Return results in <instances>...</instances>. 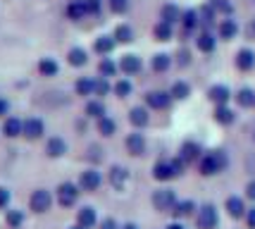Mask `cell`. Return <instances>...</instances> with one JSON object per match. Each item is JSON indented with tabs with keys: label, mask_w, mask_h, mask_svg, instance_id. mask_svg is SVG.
Returning a JSON list of instances; mask_svg holds the SVG:
<instances>
[{
	"label": "cell",
	"mask_w": 255,
	"mask_h": 229,
	"mask_svg": "<svg viewBox=\"0 0 255 229\" xmlns=\"http://www.w3.org/2000/svg\"><path fill=\"white\" fill-rule=\"evenodd\" d=\"M227 165H229V158L222 151H210V153H205V155H200L198 170L203 177H215V175H220Z\"/></svg>",
	"instance_id": "obj_1"
},
{
	"label": "cell",
	"mask_w": 255,
	"mask_h": 229,
	"mask_svg": "<svg viewBox=\"0 0 255 229\" xmlns=\"http://www.w3.org/2000/svg\"><path fill=\"white\" fill-rule=\"evenodd\" d=\"M184 167L186 163L181 158H174V160H160L153 167V177L157 182H169V179H177V177L184 175Z\"/></svg>",
	"instance_id": "obj_2"
},
{
	"label": "cell",
	"mask_w": 255,
	"mask_h": 229,
	"mask_svg": "<svg viewBox=\"0 0 255 229\" xmlns=\"http://www.w3.org/2000/svg\"><path fill=\"white\" fill-rule=\"evenodd\" d=\"M57 194V203L62 208H72V206H77V201H79V194H81V189H79L77 184H72V182H62V184L55 189Z\"/></svg>",
	"instance_id": "obj_3"
},
{
	"label": "cell",
	"mask_w": 255,
	"mask_h": 229,
	"mask_svg": "<svg viewBox=\"0 0 255 229\" xmlns=\"http://www.w3.org/2000/svg\"><path fill=\"white\" fill-rule=\"evenodd\" d=\"M150 201L157 213H172V208L177 206V194L172 189H157Z\"/></svg>",
	"instance_id": "obj_4"
},
{
	"label": "cell",
	"mask_w": 255,
	"mask_h": 229,
	"mask_svg": "<svg viewBox=\"0 0 255 229\" xmlns=\"http://www.w3.org/2000/svg\"><path fill=\"white\" fill-rule=\"evenodd\" d=\"M220 225V215H217V208L212 203H205V206L198 210V218H196V227L198 229H217Z\"/></svg>",
	"instance_id": "obj_5"
},
{
	"label": "cell",
	"mask_w": 255,
	"mask_h": 229,
	"mask_svg": "<svg viewBox=\"0 0 255 229\" xmlns=\"http://www.w3.org/2000/svg\"><path fill=\"white\" fill-rule=\"evenodd\" d=\"M50 206H53V196H50V191H45V189H36L31 194V198H29V208H31V213H36V215L48 213Z\"/></svg>",
	"instance_id": "obj_6"
},
{
	"label": "cell",
	"mask_w": 255,
	"mask_h": 229,
	"mask_svg": "<svg viewBox=\"0 0 255 229\" xmlns=\"http://www.w3.org/2000/svg\"><path fill=\"white\" fill-rule=\"evenodd\" d=\"M129 179H131V175H129V170L122 167V165H112L110 172H108V182H110V186L115 191H124L127 184H129Z\"/></svg>",
	"instance_id": "obj_7"
},
{
	"label": "cell",
	"mask_w": 255,
	"mask_h": 229,
	"mask_svg": "<svg viewBox=\"0 0 255 229\" xmlns=\"http://www.w3.org/2000/svg\"><path fill=\"white\" fill-rule=\"evenodd\" d=\"M100 184H103V177H100L98 170H84L79 177V189L86 191V194H96Z\"/></svg>",
	"instance_id": "obj_8"
},
{
	"label": "cell",
	"mask_w": 255,
	"mask_h": 229,
	"mask_svg": "<svg viewBox=\"0 0 255 229\" xmlns=\"http://www.w3.org/2000/svg\"><path fill=\"white\" fill-rule=\"evenodd\" d=\"M45 131V124L43 120H38V117H31V120L24 122V129H22V136H26L29 141H36V139H41Z\"/></svg>",
	"instance_id": "obj_9"
},
{
	"label": "cell",
	"mask_w": 255,
	"mask_h": 229,
	"mask_svg": "<svg viewBox=\"0 0 255 229\" xmlns=\"http://www.w3.org/2000/svg\"><path fill=\"white\" fill-rule=\"evenodd\" d=\"M77 225L84 229H93L98 225V213H96V208L91 206H84L81 210L77 213Z\"/></svg>",
	"instance_id": "obj_10"
},
{
	"label": "cell",
	"mask_w": 255,
	"mask_h": 229,
	"mask_svg": "<svg viewBox=\"0 0 255 229\" xmlns=\"http://www.w3.org/2000/svg\"><path fill=\"white\" fill-rule=\"evenodd\" d=\"M200 155H203V151H200V146L196 141H186L181 148H179V158H181L186 165L200 160Z\"/></svg>",
	"instance_id": "obj_11"
},
{
	"label": "cell",
	"mask_w": 255,
	"mask_h": 229,
	"mask_svg": "<svg viewBox=\"0 0 255 229\" xmlns=\"http://www.w3.org/2000/svg\"><path fill=\"white\" fill-rule=\"evenodd\" d=\"M224 208H227L229 218H234V220L246 218V203H244V198L241 196H229L227 198V203H224Z\"/></svg>",
	"instance_id": "obj_12"
},
{
	"label": "cell",
	"mask_w": 255,
	"mask_h": 229,
	"mask_svg": "<svg viewBox=\"0 0 255 229\" xmlns=\"http://www.w3.org/2000/svg\"><path fill=\"white\" fill-rule=\"evenodd\" d=\"M65 153H67L65 139H60V136L48 139V143H45V155H48V158H62Z\"/></svg>",
	"instance_id": "obj_13"
},
{
	"label": "cell",
	"mask_w": 255,
	"mask_h": 229,
	"mask_svg": "<svg viewBox=\"0 0 255 229\" xmlns=\"http://www.w3.org/2000/svg\"><path fill=\"white\" fill-rule=\"evenodd\" d=\"M127 151L131 153V155H136V158H141L145 153L143 134H129V136H127Z\"/></svg>",
	"instance_id": "obj_14"
},
{
	"label": "cell",
	"mask_w": 255,
	"mask_h": 229,
	"mask_svg": "<svg viewBox=\"0 0 255 229\" xmlns=\"http://www.w3.org/2000/svg\"><path fill=\"white\" fill-rule=\"evenodd\" d=\"M196 210H198L196 201H177V206L172 208V215L177 220H184V218H191Z\"/></svg>",
	"instance_id": "obj_15"
},
{
	"label": "cell",
	"mask_w": 255,
	"mask_h": 229,
	"mask_svg": "<svg viewBox=\"0 0 255 229\" xmlns=\"http://www.w3.org/2000/svg\"><path fill=\"white\" fill-rule=\"evenodd\" d=\"M22 129H24V122L17 120V117H7L5 124H2V134H5L7 139H17V136H22Z\"/></svg>",
	"instance_id": "obj_16"
},
{
	"label": "cell",
	"mask_w": 255,
	"mask_h": 229,
	"mask_svg": "<svg viewBox=\"0 0 255 229\" xmlns=\"http://www.w3.org/2000/svg\"><path fill=\"white\" fill-rule=\"evenodd\" d=\"M145 103L153 110H165L169 105V93H162V91H153L145 96Z\"/></svg>",
	"instance_id": "obj_17"
},
{
	"label": "cell",
	"mask_w": 255,
	"mask_h": 229,
	"mask_svg": "<svg viewBox=\"0 0 255 229\" xmlns=\"http://www.w3.org/2000/svg\"><path fill=\"white\" fill-rule=\"evenodd\" d=\"M253 65H255L253 50H239V55H236V67L244 69V72H248V69H253Z\"/></svg>",
	"instance_id": "obj_18"
},
{
	"label": "cell",
	"mask_w": 255,
	"mask_h": 229,
	"mask_svg": "<svg viewBox=\"0 0 255 229\" xmlns=\"http://www.w3.org/2000/svg\"><path fill=\"white\" fill-rule=\"evenodd\" d=\"M208 96H210V100H215V103H220V105H224L227 100H229V88L222 86V84H217V86H212L210 91H208Z\"/></svg>",
	"instance_id": "obj_19"
},
{
	"label": "cell",
	"mask_w": 255,
	"mask_h": 229,
	"mask_svg": "<svg viewBox=\"0 0 255 229\" xmlns=\"http://www.w3.org/2000/svg\"><path fill=\"white\" fill-rule=\"evenodd\" d=\"M5 222L10 229H19L24 225V210H7L5 213Z\"/></svg>",
	"instance_id": "obj_20"
},
{
	"label": "cell",
	"mask_w": 255,
	"mask_h": 229,
	"mask_svg": "<svg viewBox=\"0 0 255 229\" xmlns=\"http://www.w3.org/2000/svg\"><path fill=\"white\" fill-rule=\"evenodd\" d=\"M122 69L127 74H136L138 69H141V60L136 57V55H124L122 57Z\"/></svg>",
	"instance_id": "obj_21"
},
{
	"label": "cell",
	"mask_w": 255,
	"mask_h": 229,
	"mask_svg": "<svg viewBox=\"0 0 255 229\" xmlns=\"http://www.w3.org/2000/svg\"><path fill=\"white\" fill-rule=\"evenodd\" d=\"M117 131V122L110 120V117H100L98 120V134L100 136H112Z\"/></svg>",
	"instance_id": "obj_22"
},
{
	"label": "cell",
	"mask_w": 255,
	"mask_h": 229,
	"mask_svg": "<svg viewBox=\"0 0 255 229\" xmlns=\"http://www.w3.org/2000/svg\"><path fill=\"white\" fill-rule=\"evenodd\" d=\"M93 48H96V53L108 55V53L112 50V48H115V38H110V36H100V38H96Z\"/></svg>",
	"instance_id": "obj_23"
},
{
	"label": "cell",
	"mask_w": 255,
	"mask_h": 229,
	"mask_svg": "<svg viewBox=\"0 0 255 229\" xmlns=\"http://www.w3.org/2000/svg\"><path fill=\"white\" fill-rule=\"evenodd\" d=\"M129 122H131L133 127H145L148 124V112L143 108H133L129 112Z\"/></svg>",
	"instance_id": "obj_24"
},
{
	"label": "cell",
	"mask_w": 255,
	"mask_h": 229,
	"mask_svg": "<svg viewBox=\"0 0 255 229\" xmlns=\"http://www.w3.org/2000/svg\"><path fill=\"white\" fill-rule=\"evenodd\" d=\"M236 100H239L241 108H251V105H255V91L253 88H241L239 96H236Z\"/></svg>",
	"instance_id": "obj_25"
},
{
	"label": "cell",
	"mask_w": 255,
	"mask_h": 229,
	"mask_svg": "<svg viewBox=\"0 0 255 229\" xmlns=\"http://www.w3.org/2000/svg\"><path fill=\"white\" fill-rule=\"evenodd\" d=\"M236 31H239V26H236V22H234V19H224V22L220 24V36H222L224 41L234 38V36H236Z\"/></svg>",
	"instance_id": "obj_26"
},
{
	"label": "cell",
	"mask_w": 255,
	"mask_h": 229,
	"mask_svg": "<svg viewBox=\"0 0 255 229\" xmlns=\"http://www.w3.org/2000/svg\"><path fill=\"white\" fill-rule=\"evenodd\" d=\"M86 115L93 117V120H100V117H105V105L100 100H91L89 105H86Z\"/></svg>",
	"instance_id": "obj_27"
},
{
	"label": "cell",
	"mask_w": 255,
	"mask_h": 229,
	"mask_svg": "<svg viewBox=\"0 0 255 229\" xmlns=\"http://www.w3.org/2000/svg\"><path fill=\"white\" fill-rule=\"evenodd\" d=\"M215 120L220 122V124H232L236 117H234V112L227 105H220V108L215 110Z\"/></svg>",
	"instance_id": "obj_28"
},
{
	"label": "cell",
	"mask_w": 255,
	"mask_h": 229,
	"mask_svg": "<svg viewBox=\"0 0 255 229\" xmlns=\"http://www.w3.org/2000/svg\"><path fill=\"white\" fill-rule=\"evenodd\" d=\"M38 72H41L43 76H55L57 74V62L55 60H50V57H45V60L38 62Z\"/></svg>",
	"instance_id": "obj_29"
},
{
	"label": "cell",
	"mask_w": 255,
	"mask_h": 229,
	"mask_svg": "<svg viewBox=\"0 0 255 229\" xmlns=\"http://www.w3.org/2000/svg\"><path fill=\"white\" fill-rule=\"evenodd\" d=\"M153 33H155L157 41H169V38H172V24L160 22L155 29H153Z\"/></svg>",
	"instance_id": "obj_30"
},
{
	"label": "cell",
	"mask_w": 255,
	"mask_h": 229,
	"mask_svg": "<svg viewBox=\"0 0 255 229\" xmlns=\"http://www.w3.org/2000/svg\"><path fill=\"white\" fill-rule=\"evenodd\" d=\"M67 14H69V19H74V22L81 19V17L86 14V5H84V0H81V2H72V5L67 7Z\"/></svg>",
	"instance_id": "obj_31"
},
{
	"label": "cell",
	"mask_w": 255,
	"mask_h": 229,
	"mask_svg": "<svg viewBox=\"0 0 255 229\" xmlns=\"http://www.w3.org/2000/svg\"><path fill=\"white\" fill-rule=\"evenodd\" d=\"M160 17H162V22H167V24L177 22V19H179V7H177V5H165V7H162V12H160Z\"/></svg>",
	"instance_id": "obj_32"
},
{
	"label": "cell",
	"mask_w": 255,
	"mask_h": 229,
	"mask_svg": "<svg viewBox=\"0 0 255 229\" xmlns=\"http://www.w3.org/2000/svg\"><path fill=\"white\" fill-rule=\"evenodd\" d=\"M133 38V31L127 26V24H122V26H117L115 29V41H120V43H129Z\"/></svg>",
	"instance_id": "obj_33"
},
{
	"label": "cell",
	"mask_w": 255,
	"mask_h": 229,
	"mask_svg": "<svg viewBox=\"0 0 255 229\" xmlns=\"http://www.w3.org/2000/svg\"><path fill=\"white\" fill-rule=\"evenodd\" d=\"M189 93H191V86H189V84L177 81V84L172 86V93H169V96H174V98H179V100H184V98H189Z\"/></svg>",
	"instance_id": "obj_34"
},
{
	"label": "cell",
	"mask_w": 255,
	"mask_h": 229,
	"mask_svg": "<svg viewBox=\"0 0 255 229\" xmlns=\"http://www.w3.org/2000/svg\"><path fill=\"white\" fill-rule=\"evenodd\" d=\"M69 65H74V67L86 65V53H84L81 48H72V50H69Z\"/></svg>",
	"instance_id": "obj_35"
},
{
	"label": "cell",
	"mask_w": 255,
	"mask_h": 229,
	"mask_svg": "<svg viewBox=\"0 0 255 229\" xmlns=\"http://www.w3.org/2000/svg\"><path fill=\"white\" fill-rule=\"evenodd\" d=\"M198 48L203 53H212L215 50V38H212L210 33H200L198 36Z\"/></svg>",
	"instance_id": "obj_36"
},
{
	"label": "cell",
	"mask_w": 255,
	"mask_h": 229,
	"mask_svg": "<svg viewBox=\"0 0 255 229\" xmlns=\"http://www.w3.org/2000/svg\"><path fill=\"white\" fill-rule=\"evenodd\" d=\"M169 65H172L169 55L160 53V55H155V57H153V69H155V72H165V69H167Z\"/></svg>",
	"instance_id": "obj_37"
},
{
	"label": "cell",
	"mask_w": 255,
	"mask_h": 229,
	"mask_svg": "<svg viewBox=\"0 0 255 229\" xmlns=\"http://www.w3.org/2000/svg\"><path fill=\"white\" fill-rule=\"evenodd\" d=\"M77 93L79 96H89V93H93V81H91V79H79Z\"/></svg>",
	"instance_id": "obj_38"
},
{
	"label": "cell",
	"mask_w": 255,
	"mask_h": 229,
	"mask_svg": "<svg viewBox=\"0 0 255 229\" xmlns=\"http://www.w3.org/2000/svg\"><path fill=\"white\" fill-rule=\"evenodd\" d=\"M115 72H117V65L112 60H103L100 62V74L103 76H115Z\"/></svg>",
	"instance_id": "obj_39"
},
{
	"label": "cell",
	"mask_w": 255,
	"mask_h": 229,
	"mask_svg": "<svg viewBox=\"0 0 255 229\" xmlns=\"http://www.w3.org/2000/svg\"><path fill=\"white\" fill-rule=\"evenodd\" d=\"M115 93H117L120 98L129 96V93H131V84H129V81H117V84H115Z\"/></svg>",
	"instance_id": "obj_40"
},
{
	"label": "cell",
	"mask_w": 255,
	"mask_h": 229,
	"mask_svg": "<svg viewBox=\"0 0 255 229\" xmlns=\"http://www.w3.org/2000/svg\"><path fill=\"white\" fill-rule=\"evenodd\" d=\"M108 91H110V86H108V81H105V79L93 81V93H96V96H105Z\"/></svg>",
	"instance_id": "obj_41"
},
{
	"label": "cell",
	"mask_w": 255,
	"mask_h": 229,
	"mask_svg": "<svg viewBox=\"0 0 255 229\" xmlns=\"http://www.w3.org/2000/svg\"><path fill=\"white\" fill-rule=\"evenodd\" d=\"M10 201H12L10 189H5V186H0V210H5V208L10 206Z\"/></svg>",
	"instance_id": "obj_42"
},
{
	"label": "cell",
	"mask_w": 255,
	"mask_h": 229,
	"mask_svg": "<svg viewBox=\"0 0 255 229\" xmlns=\"http://www.w3.org/2000/svg\"><path fill=\"white\" fill-rule=\"evenodd\" d=\"M196 24H198V14H196L193 10H189L186 14H184V26H186V29H193Z\"/></svg>",
	"instance_id": "obj_43"
},
{
	"label": "cell",
	"mask_w": 255,
	"mask_h": 229,
	"mask_svg": "<svg viewBox=\"0 0 255 229\" xmlns=\"http://www.w3.org/2000/svg\"><path fill=\"white\" fill-rule=\"evenodd\" d=\"M110 5H112V10L115 12H124L127 7H129V0H110Z\"/></svg>",
	"instance_id": "obj_44"
},
{
	"label": "cell",
	"mask_w": 255,
	"mask_h": 229,
	"mask_svg": "<svg viewBox=\"0 0 255 229\" xmlns=\"http://www.w3.org/2000/svg\"><path fill=\"white\" fill-rule=\"evenodd\" d=\"M98 229H120V225H117V220L105 218V220H103V222L98 225Z\"/></svg>",
	"instance_id": "obj_45"
},
{
	"label": "cell",
	"mask_w": 255,
	"mask_h": 229,
	"mask_svg": "<svg viewBox=\"0 0 255 229\" xmlns=\"http://www.w3.org/2000/svg\"><path fill=\"white\" fill-rule=\"evenodd\" d=\"M246 225H248V229H255V208L246 210Z\"/></svg>",
	"instance_id": "obj_46"
},
{
	"label": "cell",
	"mask_w": 255,
	"mask_h": 229,
	"mask_svg": "<svg viewBox=\"0 0 255 229\" xmlns=\"http://www.w3.org/2000/svg\"><path fill=\"white\" fill-rule=\"evenodd\" d=\"M212 5H215L217 10H222V12H232V5H229L227 0H212Z\"/></svg>",
	"instance_id": "obj_47"
},
{
	"label": "cell",
	"mask_w": 255,
	"mask_h": 229,
	"mask_svg": "<svg viewBox=\"0 0 255 229\" xmlns=\"http://www.w3.org/2000/svg\"><path fill=\"white\" fill-rule=\"evenodd\" d=\"M86 5V12H98L100 10V0H84Z\"/></svg>",
	"instance_id": "obj_48"
},
{
	"label": "cell",
	"mask_w": 255,
	"mask_h": 229,
	"mask_svg": "<svg viewBox=\"0 0 255 229\" xmlns=\"http://www.w3.org/2000/svg\"><path fill=\"white\" fill-rule=\"evenodd\" d=\"M203 22L212 24V7H210V5H208V7H203Z\"/></svg>",
	"instance_id": "obj_49"
},
{
	"label": "cell",
	"mask_w": 255,
	"mask_h": 229,
	"mask_svg": "<svg viewBox=\"0 0 255 229\" xmlns=\"http://www.w3.org/2000/svg\"><path fill=\"white\" fill-rule=\"evenodd\" d=\"M7 110H10V103L5 98H0V117H5L7 115Z\"/></svg>",
	"instance_id": "obj_50"
},
{
	"label": "cell",
	"mask_w": 255,
	"mask_h": 229,
	"mask_svg": "<svg viewBox=\"0 0 255 229\" xmlns=\"http://www.w3.org/2000/svg\"><path fill=\"white\" fill-rule=\"evenodd\" d=\"M246 196L251 198V201H255V182H251V184L246 186Z\"/></svg>",
	"instance_id": "obj_51"
},
{
	"label": "cell",
	"mask_w": 255,
	"mask_h": 229,
	"mask_svg": "<svg viewBox=\"0 0 255 229\" xmlns=\"http://www.w3.org/2000/svg\"><path fill=\"white\" fill-rule=\"evenodd\" d=\"M167 229H184L181 222H172V225H167Z\"/></svg>",
	"instance_id": "obj_52"
},
{
	"label": "cell",
	"mask_w": 255,
	"mask_h": 229,
	"mask_svg": "<svg viewBox=\"0 0 255 229\" xmlns=\"http://www.w3.org/2000/svg\"><path fill=\"white\" fill-rule=\"evenodd\" d=\"M120 229H138V227H136L133 222H127V225H122V227H120Z\"/></svg>",
	"instance_id": "obj_53"
},
{
	"label": "cell",
	"mask_w": 255,
	"mask_h": 229,
	"mask_svg": "<svg viewBox=\"0 0 255 229\" xmlns=\"http://www.w3.org/2000/svg\"><path fill=\"white\" fill-rule=\"evenodd\" d=\"M181 65H189V53H181Z\"/></svg>",
	"instance_id": "obj_54"
},
{
	"label": "cell",
	"mask_w": 255,
	"mask_h": 229,
	"mask_svg": "<svg viewBox=\"0 0 255 229\" xmlns=\"http://www.w3.org/2000/svg\"><path fill=\"white\" fill-rule=\"evenodd\" d=\"M69 229H84V227H79V225H74V227H69Z\"/></svg>",
	"instance_id": "obj_55"
},
{
	"label": "cell",
	"mask_w": 255,
	"mask_h": 229,
	"mask_svg": "<svg viewBox=\"0 0 255 229\" xmlns=\"http://www.w3.org/2000/svg\"><path fill=\"white\" fill-rule=\"evenodd\" d=\"M253 29H255V24H253Z\"/></svg>",
	"instance_id": "obj_56"
}]
</instances>
